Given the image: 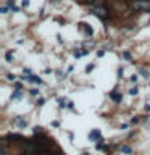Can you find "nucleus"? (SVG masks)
Wrapping results in <instances>:
<instances>
[{"mask_svg":"<svg viewBox=\"0 0 150 155\" xmlns=\"http://www.w3.org/2000/svg\"><path fill=\"white\" fill-rule=\"evenodd\" d=\"M90 11L94 15H97L99 18H102V20H107L108 18V8L103 5H92L90 7Z\"/></svg>","mask_w":150,"mask_h":155,"instance_id":"obj_1","label":"nucleus"},{"mask_svg":"<svg viewBox=\"0 0 150 155\" xmlns=\"http://www.w3.org/2000/svg\"><path fill=\"white\" fill-rule=\"evenodd\" d=\"M131 5H132V8H136V10L150 11V3H147V2H140V0H136V2H132V3H131Z\"/></svg>","mask_w":150,"mask_h":155,"instance_id":"obj_2","label":"nucleus"},{"mask_svg":"<svg viewBox=\"0 0 150 155\" xmlns=\"http://www.w3.org/2000/svg\"><path fill=\"white\" fill-rule=\"evenodd\" d=\"M78 29H79L81 32H84V36H87V37L92 36V28H90L89 24H86V23H79V24H78Z\"/></svg>","mask_w":150,"mask_h":155,"instance_id":"obj_3","label":"nucleus"},{"mask_svg":"<svg viewBox=\"0 0 150 155\" xmlns=\"http://www.w3.org/2000/svg\"><path fill=\"white\" fill-rule=\"evenodd\" d=\"M110 99L113 100V102H116V104H120L121 102V94L118 92V89H113L110 92Z\"/></svg>","mask_w":150,"mask_h":155,"instance_id":"obj_4","label":"nucleus"},{"mask_svg":"<svg viewBox=\"0 0 150 155\" xmlns=\"http://www.w3.org/2000/svg\"><path fill=\"white\" fill-rule=\"evenodd\" d=\"M89 137H90V140H99L100 139V133L99 131H92L89 134Z\"/></svg>","mask_w":150,"mask_h":155,"instance_id":"obj_5","label":"nucleus"},{"mask_svg":"<svg viewBox=\"0 0 150 155\" xmlns=\"http://www.w3.org/2000/svg\"><path fill=\"white\" fill-rule=\"evenodd\" d=\"M58 102H60V107L63 108V107H73V104H70L68 100H65V99H58Z\"/></svg>","mask_w":150,"mask_h":155,"instance_id":"obj_6","label":"nucleus"},{"mask_svg":"<svg viewBox=\"0 0 150 155\" xmlns=\"http://www.w3.org/2000/svg\"><path fill=\"white\" fill-rule=\"evenodd\" d=\"M86 53H87L86 50H79V52H74V57H76V58H81V57L86 55Z\"/></svg>","mask_w":150,"mask_h":155,"instance_id":"obj_7","label":"nucleus"},{"mask_svg":"<svg viewBox=\"0 0 150 155\" xmlns=\"http://www.w3.org/2000/svg\"><path fill=\"white\" fill-rule=\"evenodd\" d=\"M123 152H124V154H131V147H128V145H124V147H123Z\"/></svg>","mask_w":150,"mask_h":155,"instance_id":"obj_8","label":"nucleus"},{"mask_svg":"<svg viewBox=\"0 0 150 155\" xmlns=\"http://www.w3.org/2000/svg\"><path fill=\"white\" fill-rule=\"evenodd\" d=\"M5 58H7V61H11V60H13V57H11V53H10V52H7Z\"/></svg>","mask_w":150,"mask_h":155,"instance_id":"obj_9","label":"nucleus"},{"mask_svg":"<svg viewBox=\"0 0 150 155\" xmlns=\"http://www.w3.org/2000/svg\"><path fill=\"white\" fill-rule=\"evenodd\" d=\"M129 94L131 95H136V94H137V89H136V87H132V89L129 90Z\"/></svg>","mask_w":150,"mask_h":155,"instance_id":"obj_10","label":"nucleus"},{"mask_svg":"<svg viewBox=\"0 0 150 155\" xmlns=\"http://www.w3.org/2000/svg\"><path fill=\"white\" fill-rule=\"evenodd\" d=\"M94 70V65H92V63H90L89 66H87V68H86V71H87V73H89V71H92Z\"/></svg>","mask_w":150,"mask_h":155,"instance_id":"obj_11","label":"nucleus"},{"mask_svg":"<svg viewBox=\"0 0 150 155\" xmlns=\"http://www.w3.org/2000/svg\"><path fill=\"white\" fill-rule=\"evenodd\" d=\"M140 75L144 76V78H147V76H149V75H147V71H145V70H142V68H140Z\"/></svg>","mask_w":150,"mask_h":155,"instance_id":"obj_12","label":"nucleus"},{"mask_svg":"<svg viewBox=\"0 0 150 155\" xmlns=\"http://www.w3.org/2000/svg\"><path fill=\"white\" fill-rule=\"evenodd\" d=\"M20 97H21L20 92H15V94H13V99H20Z\"/></svg>","mask_w":150,"mask_h":155,"instance_id":"obj_13","label":"nucleus"},{"mask_svg":"<svg viewBox=\"0 0 150 155\" xmlns=\"http://www.w3.org/2000/svg\"><path fill=\"white\" fill-rule=\"evenodd\" d=\"M124 58H126V60H131V53H128V52H124Z\"/></svg>","mask_w":150,"mask_h":155,"instance_id":"obj_14","label":"nucleus"},{"mask_svg":"<svg viewBox=\"0 0 150 155\" xmlns=\"http://www.w3.org/2000/svg\"><path fill=\"white\" fill-rule=\"evenodd\" d=\"M103 53H105L103 50H99V52H97V55H99V57H103Z\"/></svg>","mask_w":150,"mask_h":155,"instance_id":"obj_15","label":"nucleus"},{"mask_svg":"<svg viewBox=\"0 0 150 155\" xmlns=\"http://www.w3.org/2000/svg\"><path fill=\"white\" fill-rule=\"evenodd\" d=\"M44 102H45L44 99H39V102H37V105H44Z\"/></svg>","mask_w":150,"mask_h":155,"instance_id":"obj_16","label":"nucleus"},{"mask_svg":"<svg viewBox=\"0 0 150 155\" xmlns=\"http://www.w3.org/2000/svg\"><path fill=\"white\" fill-rule=\"evenodd\" d=\"M131 81H132V82H136V81H137V76H136V75L131 76Z\"/></svg>","mask_w":150,"mask_h":155,"instance_id":"obj_17","label":"nucleus"},{"mask_svg":"<svg viewBox=\"0 0 150 155\" xmlns=\"http://www.w3.org/2000/svg\"><path fill=\"white\" fill-rule=\"evenodd\" d=\"M82 155H89V154H86V152H84V154H82Z\"/></svg>","mask_w":150,"mask_h":155,"instance_id":"obj_18","label":"nucleus"}]
</instances>
